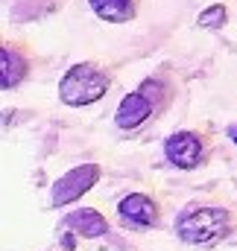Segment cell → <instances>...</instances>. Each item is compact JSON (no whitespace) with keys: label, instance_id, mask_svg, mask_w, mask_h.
Instances as JSON below:
<instances>
[{"label":"cell","instance_id":"obj_3","mask_svg":"<svg viewBox=\"0 0 237 251\" xmlns=\"http://www.w3.org/2000/svg\"><path fill=\"white\" fill-rule=\"evenodd\" d=\"M115 76L106 64L100 62H76L70 64L59 79V100L70 108H85L100 102L109 88H112Z\"/></svg>","mask_w":237,"mask_h":251},{"label":"cell","instance_id":"obj_8","mask_svg":"<svg viewBox=\"0 0 237 251\" xmlns=\"http://www.w3.org/2000/svg\"><path fill=\"white\" fill-rule=\"evenodd\" d=\"M64 228L76 231V234L85 237V240H97V237H106V234L112 231V222H109L97 207H79V210L67 213Z\"/></svg>","mask_w":237,"mask_h":251},{"label":"cell","instance_id":"obj_11","mask_svg":"<svg viewBox=\"0 0 237 251\" xmlns=\"http://www.w3.org/2000/svg\"><path fill=\"white\" fill-rule=\"evenodd\" d=\"M73 234H76V231H70V228H67V234H61V251H73V249H76Z\"/></svg>","mask_w":237,"mask_h":251},{"label":"cell","instance_id":"obj_7","mask_svg":"<svg viewBox=\"0 0 237 251\" xmlns=\"http://www.w3.org/2000/svg\"><path fill=\"white\" fill-rule=\"evenodd\" d=\"M100 178H103V167L100 164H79V167L67 170L50 187V207H67V204H73L76 199H82L91 187H97Z\"/></svg>","mask_w":237,"mask_h":251},{"label":"cell","instance_id":"obj_4","mask_svg":"<svg viewBox=\"0 0 237 251\" xmlns=\"http://www.w3.org/2000/svg\"><path fill=\"white\" fill-rule=\"evenodd\" d=\"M164 158L176 170H199L214 158V140L205 128H178L164 140Z\"/></svg>","mask_w":237,"mask_h":251},{"label":"cell","instance_id":"obj_1","mask_svg":"<svg viewBox=\"0 0 237 251\" xmlns=\"http://www.w3.org/2000/svg\"><path fill=\"white\" fill-rule=\"evenodd\" d=\"M176 100V82L167 73H152L147 76L135 91H129L120 100L118 111H115V126L120 131H138L149 120L161 117L170 102Z\"/></svg>","mask_w":237,"mask_h":251},{"label":"cell","instance_id":"obj_9","mask_svg":"<svg viewBox=\"0 0 237 251\" xmlns=\"http://www.w3.org/2000/svg\"><path fill=\"white\" fill-rule=\"evenodd\" d=\"M88 6L106 24H129L141 12V0H88Z\"/></svg>","mask_w":237,"mask_h":251},{"label":"cell","instance_id":"obj_5","mask_svg":"<svg viewBox=\"0 0 237 251\" xmlns=\"http://www.w3.org/2000/svg\"><path fill=\"white\" fill-rule=\"evenodd\" d=\"M164 216V204L144 190L126 193L118 201V225L126 231H152L161 225Z\"/></svg>","mask_w":237,"mask_h":251},{"label":"cell","instance_id":"obj_2","mask_svg":"<svg viewBox=\"0 0 237 251\" xmlns=\"http://www.w3.org/2000/svg\"><path fill=\"white\" fill-rule=\"evenodd\" d=\"M176 237L196 249H214L237 231V213L220 204H193L176 219Z\"/></svg>","mask_w":237,"mask_h":251},{"label":"cell","instance_id":"obj_6","mask_svg":"<svg viewBox=\"0 0 237 251\" xmlns=\"http://www.w3.org/2000/svg\"><path fill=\"white\" fill-rule=\"evenodd\" d=\"M35 53L24 38H3L0 44V85L3 91H12L24 85L32 76Z\"/></svg>","mask_w":237,"mask_h":251},{"label":"cell","instance_id":"obj_12","mask_svg":"<svg viewBox=\"0 0 237 251\" xmlns=\"http://www.w3.org/2000/svg\"><path fill=\"white\" fill-rule=\"evenodd\" d=\"M226 134H229V140H232V143L237 146V120H235V123H229V128H226Z\"/></svg>","mask_w":237,"mask_h":251},{"label":"cell","instance_id":"obj_10","mask_svg":"<svg viewBox=\"0 0 237 251\" xmlns=\"http://www.w3.org/2000/svg\"><path fill=\"white\" fill-rule=\"evenodd\" d=\"M196 24H199V26H208V29H223V26L229 24V6H226V3L208 6L205 12H199Z\"/></svg>","mask_w":237,"mask_h":251}]
</instances>
